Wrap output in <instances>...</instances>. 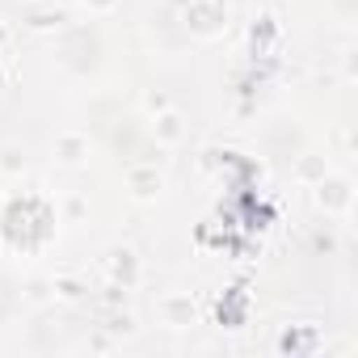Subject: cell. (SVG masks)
<instances>
[{
	"label": "cell",
	"instance_id": "cell-1",
	"mask_svg": "<svg viewBox=\"0 0 358 358\" xmlns=\"http://www.w3.org/2000/svg\"><path fill=\"white\" fill-rule=\"evenodd\" d=\"M320 207L324 211H345L350 207V182H324V177H320Z\"/></svg>",
	"mask_w": 358,
	"mask_h": 358
},
{
	"label": "cell",
	"instance_id": "cell-2",
	"mask_svg": "<svg viewBox=\"0 0 358 358\" xmlns=\"http://www.w3.org/2000/svg\"><path fill=\"white\" fill-rule=\"evenodd\" d=\"M55 152H59V160H64V164H80V160L89 156V139H85V135H76V131H68V135H59V139H55Z\"/></svg>",
	"mask_w": 358,
	"mask_h": 358
},
{
	"label": "cell",
	"instance_id": "cell-3",
	"mask_svg": "<svg viewBox=\"0 0 358 358\" xmlns=\"http://www.w3.org/2000/svg\"><path fill=\"white\" fill-rule=\"evenodd\" d=\"M164 316H169L173 329H186V324L194 320V303H190L186 295H169V299H164Z\"/></svg>",
	"mask_w": 358,
	"mask_h": 358
},
{
	"label": "cell",
	"instance_id": "cell-4",
	"mask_svg": "<svg viewBox=\"0 0 358 358\" xmlns=\"http://www.w3.org/2000/svg\"><path fill=\"white\" fill-rule=\"evenodd\" d=\"M156 135L160 139H177V135H182V118H177V114H160L156 118Z\"/></svg>",
	"mask_w": 358,
	"mask_h": 358
},
{
	"label": "cell",
	"instance_id": "cell-5",
	"mask_svg": "<svg viewBox=\"0 0 358 358\" xmlns=\"http://www.w3.org/2000/svg\"><path fill=\"white\" fill-rule=\"evenodd\" d=\"M135 274H139V270H135V257H131V253H118V257H114V278L135 282Z\"/></svg>",
	"mask_w": 358,
	"mask_h": 358
},
{
	"label": "cell",
	"instance_id": "cell-6",
	"mask_svg": "<svg viewBox=\"0 0 358 358\" xmlns=\"http://www.w3.org/2000/svg\"><path fill=\"white\" fill-rule=\"evenodd\" d=\"M324 173H329L324 160H303V164H299V177H303V182H320Z\"/></svg>",
	"mask_w": 358,
	"mask_h": 358
},
{
	"label": "cell",
	"instance_id": "cell-7",
	"mask_svg": "<svg viewBox=\"0 0 358 358\" xmlns=\"http://www.w3.org/2000/svg\"><path fill=\"white\" fill-rule=\"evenodd\" d=\"M101 5H110V0H101Z\"/></svg>",
	"mask_w": 358,
	"mask_h": 358
}]
</instances>
